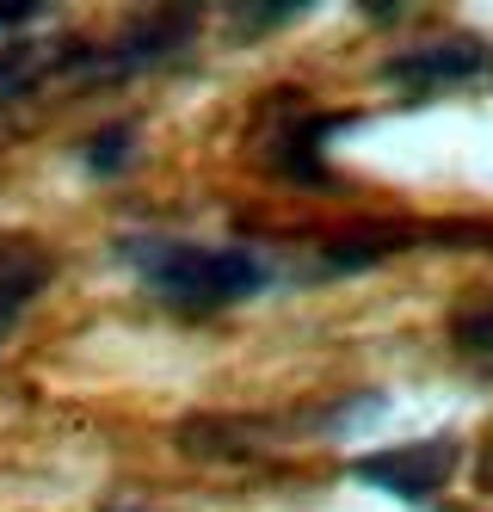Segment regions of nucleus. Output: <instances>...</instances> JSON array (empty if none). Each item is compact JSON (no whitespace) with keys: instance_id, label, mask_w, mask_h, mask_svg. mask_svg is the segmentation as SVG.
<instances>
[{"instance_id":"1a4fd4ad","label":"nucleus","mask_w":493,"mask_h":512,"mask_svg":"<svg viewBox=\"0 0 493 512\" xmlns=\"http://www.w3.org/2000/svg\"><path fill=\"white\" fill-rule=\"evenodd\" d=\"M457 340H463V346H469L475 358H493V303L457 321Z\"/></svg>"},{"instance_id":"7ed1b4c3","label":"nucleus","mask_w":493,"mask_h":512,"mask_svg":"<svg viewBox=\"0 0 493 512\" xmlns=\"http://www.w3.org/2000/svg\"><path fill=\"white\" fill-rule=\"evenodd\" d=\"M383 81L401 93H463L493 81V44H481L475 31H450V38H426V44H407L383 62Z\"/></svg>"},{"instance_id":"9d476101","label":"nucleus","mask_w":493,"mask_h":512,"mask_svg":"<svg viewBox=\"0 0 493 512\" xmlns=\"http://www.w3.org/2000/svg\"><path fill=\"white\" fill-rule=\"evenodd\" d=\"M44 19V7H31V0H19V7H0V31H25Z\"/></svg>"},{"instance_id":"f03ea898","label":"nucleus","mask_w":493,"mask_h":512,"mask_svg":"<svg viewBox=\"0 0 493 512\" xmlns=\"http://www.w3.org/2000/svg\"><path fill=\"white\" fill-rule=\"evenodd\" d=\"M198 31V7H161L142 13L124 31H111L99 44H62V75H87V81H124L142 75V68L173 62Z\"/></svg>"},{"instance_id":"0eeeda50","label":"nucleus","mask_w":493,"mask_h":512,"mask_svg":"<svg viewBox=\"0 0 493 512\" xmlns=\"http://www.w3.org/2000/svg\"><path fill=\"white\" fill-rule=\"evenodd\" d=\"M50 75H62V44H7L0 50V105L37 93Z\"/></svg>"},{"instance_id":"423d86ee","label":"nucleus","mask_w":493,"mask_h":512,"mask_svg":"<svg viewBox=\"0 0 493 512\" xmlns=\"http://www.w3.org/2000/svg\"><path fill=\"white\" fill-rule=\"evenodd\" d=\"M50 278H56V253L44 241H31V235L0 241V340L25 321V309L50 290Z\"/></svg>"},{"instance_id":"f8f14e48","label":"nucleus","mask_w":493,"mask_h":512,"mask_svg":"<svg viewBox=\"0 0 493 512\" xmlns=\"http://www.w3.org/2000/svg\"><path fill=\"white\" fill-rule=\"evenodd\" d=\"M487 482H493V469H487Z\"/></svg>"},{"instance_id":"9b49d317","label":"nucleus","mask_w":493,"mask_h":512,"mask_svg":"<svg viewBox=\"0 0 493 512\" xmlns=\"http://www.w3.org/2000/svg\"><path fill=\"white\" fill-rule=\"evenodd\" d=\"M111 512H148V506H111Z\"/></svg>"},{"instance_id":"f257e3e1","label":"nucleus","mask_w":493,"mask_h":512,"mask_svg":"<svg viewBox=\"0 0 493 512\" xmlns=\"http://www.w3.org/2000/svg\"><path fill=\"white\" fill-rule=\"evenodd\" d=\"M124 260L136 266L148 297L179 315H222L259 297L272 278L253 247H222V241H124Z\"/></svg>"},{"instance_id":"6e6552de","label":"nucleus","mask_w":493,"mask_h":512,"mask_svg":"<svg viewBox=\"0 0 493 512\" xmlns=\"http://www.w3.org/2000/svg\"><path fill=\"white\" fill-rule=\"evenodd\" d=\"M130 155H136V124H111V130H99L87 142V167L93 173H118V167H130Z\"/></svg>"},{"instance_id":"39448f33","label":"nucleus","mask_w":493,"mask_h":512,"mask_svg":"<svg viewBox=\"0 0 493 512\" xmlns=\"http://www.w3.org/2000/svg\"><path fill=\"white\" fill-rule=\"evenodd\" d=\"M333 130H339V118L309 112V105H302V93H296V105H278V124L259 136V155L272 161L278 173H290V179H321V173H327L321 142H327Z\"/></svg>"},{"instance_id":"20e7f679","label":"nucleus","mask_w":493,"mask_h":512,"mask_svg":"<svg viewBox=\"0 0 493 512\" xmlns=\"http://www.w3.org/2000/svg\"><path fill=\"white\" fill-rule=\"evenodd\" d=\"M457 463H463V438L444 432V438H413V445L370 451V457L352 463V475L395 494V500H438L450 488V475H457Z\"/></svg>"}]
</instances>
